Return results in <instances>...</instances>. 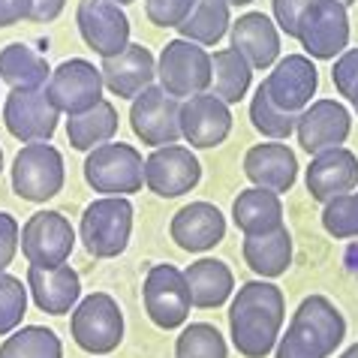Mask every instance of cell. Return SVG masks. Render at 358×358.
Returning <instances> with one entry per match:
<instances>
[{
	"mask_svg": "<svg viewBox=\"0 0 358 358\" xmlns=\"http://www.w3.org/2000/svg\"><path fill=\"white\" fill-rule=\"evenodd\" d=\"M115 133H117V112L108 99L96 103L94 108H87L82 115H73L66 121V138L76 151L91 154L94 148L112 142Z\"/></svg>",
	"mask_w": 358,
	"mask_h": 358,
	"instance_id": "obj_30",
	"label": "cell"
},
{
	"mask_svg": "<svg viewBox=\"0 0 358 358\" xmlns=\"http://www.w3.org/2000/svg\"><path fill=\"white\" fill-rule=\"evenodd\" d=\"M286 304L280 286L250 280L235 292L229 307V334L244 358H268L280 341Z\"/></svg>",
	"mask_w": 358,
	"mask_h": 358,
	"instance_id": "obj_1",
	"label": "cell"
},
{
	"mask_svg": "<svg viewBox=\"0 0 358 358\" xmlns=\"http://www.w3.org/2000/svg\"><path fill=\"white\" fill-rule=\"evenodd\" d=\"M0 358H64V343L52 328L24 325L0 343Z\"/></svg>",
	"mask_w": 358,
	"mask_h": 358,
	"instance_id": "obj_32",
	"label": "cell"
},
{
	"mask_svg": "<svg viewBox=\"0 0 358 358\" xmlns=\"http://www.w3.org/2000/svg\"><path fill=\"white\" fill-rule=\"evenodd\" d=\"M31 18V0H0V27Z\"/></svg>",
	"mask_w": 358,
	"mask_h": 358,
	"instance_id": "obj_42",
	"label": "cell"
},
{
	"mask_svg": "<svg viewBox=\"0 0 358 358\" xmlns=\"http://www.w3.org/2000/svg\"><path fill=\"white\" fill-rule=\"evenodd\" d=\"M27 289H31L34 301L43 313L64 316L76 310L78 295H82V280H78V271L69 262L57 268L31 265L27 268Z\"/></svg>",
	"mask_w": 358,
	"mask_h": 358,
	"instance_id": "obj_21",
	"label": "cell"
},
{
	"mask_svg": "<svg viewBox=\"0 0 358 358\" xmlns=\"http://www.w3.org/2000/svg\"><path fill=\"white\" fill-rule=\"evenodd\" d=\"M99 73H103V82L112 94H117L121 99H136L142 91L151 87L157 76V61L145 45L130 43L121 55L103 57Z\"/></svg>",
	"mask_w": 358,
	"mask_h": 358,
	"instance_id": "obj_19",
	"label": "cell"
},
{
	"mask_svg": "<svg viewBox=\"0 0 358 358\" xmlns=\"http://www.w3.org/2000/svg\"><path fill=\"white\" fill-rule=\"evenodd\" d=\"M142 298H145V313L157 328L163 331H175L187 322L193 307L190 298V286L181 268H175L172 262H160L145 274V286H142Z\"/></svg>",
	"mask_w": 358,
	"mask_h": 358,
	"instance_id": "obj_6",
	"label": "cell"
},
{
	"mask_svg": "<svg viewBox=\"0 0 358 358\" xmlns=\"http://www.w3.org/2000/svg\"><path fill=\"white\" fill-rule=\"evenodd\" d=\"M322 226L334 238H358V193H346L325 202Z\"/></svg>",
	"mask_w": 358,
	"mask_h": 358,
	"instance_id": "obj_36",
	"label": "cell"
},
{
	"mask_svg": "<svg viewBox=\"0 0 358 358\" xmlns=\"http://www.w3.org/2000/svg\"><path fill=\"white\" fill-rule=\"evenodd\" d=\"M187 286H190L193 307L199 310H214L229 301V295L235 289V277L229 271V265L220 259H196L184 268Z\"/></svg>",
	"mask_w": 358,
	"mask_h": 358,
	"instance_id": "obj_25",
	"label": "cell"
},
{
	"mask_svg": "<svg viewBox=\"0 0 358 358\" xmlns=\"http://www.w3.org/2000/svg\"><path fill=\"white\" fill-rule=\"evenodd\" d=\"M0 172H3V151H0Z\"/></svg>",
	"mask_w": 358,
	"mask_h": 358,
	"instance_id": "obj_49",
	"label": "cell"
},
{
	"mask_svg": "<svg viewBox=\"0 0 358 358\" xmlns=\"http://www.w3.org/2000/svg\"><path fill=\"white\" fill-rule=\"evenodd\" d=\"M341 358H358V343H352V346H350V350H346V352H343Z\"/></svg>",
	"mask_w": 358,
	"mask_h": 358,
	"instance_id": "obj_44",
	"label": "cell"
},
{
	"mask_svg": "<svg viewBox=\"0 0 358 358\" xmlns=\"http://www.w3.org/2000/svg\"><path fill=\"white\" fill-rule=\"evenodd\" d=\"M358 187V157L346 148L316 154L307 166V193L316 202H331L337 196H346Z\"/></svg>",
	"mask_w": 358,
	"mask_h": 358,
	"instance_id": "obj_18",
	"label": "cell"
},
{
	"mask_svg": "<svg viewBox=\"0 0 358 358\" xmlns=\"http://www.w3.org/2000/svg\"><path fill=\"white\" fill-rule=\"evenodd\" d=\"M76 232L61 211H36L22 226V253L31 265L57 268L69 259Z\"/></svg>",
	"mask_w": 358,
	"mask_h": 358,
	"instance_id": "obj_11",
	"label": "cell"
},
{
	"mask_svg": "<svg viewBox=\"0 0 358 358\" xmlns=\"http://www.w3.org/2000/svg\"><path fill=\"white\" fill-rule=\"evenodd\" d=\"M298 39L313 61H334L350 45V15L337 0H310L304 9Z\"/></svg>",
	"mask_w": 358,
	"mask_h": 358,
	"instance_id": "obj_8",
	"label": "cell"
},
{
	"mask_svg": "<svg viewBox=\"0 0 358 358\" xmlns=\"http://www.w3.org/2000/svg\"><path fill=\"white\" fill-rule=\"evenodd\" d=\"M18 244H22V229H18L15 217L0 211V271H6L9 262L15 259Z\"/></svg>",
	"mask_w": 358,
	"mask_h": 358,
	"instance_id": "obj_41",
	"label": "cell"
},
{
	"mask_svg": "<svg viewBox=\"0 0 358 358\" xmlns=\"http://www.w3.org/2000/svg\"><path fill=\"white\" fill-rule=\"evenodd\" d=\"M229 6H247V3H253V0H226Z\"/></svg>",
	"mask_w": 358,
	"mask_h": 358,
	"instance_id": "obj_45",
	"label": "cell"
},
{
	"mask_svg": "<svg viewBox=\"0 0 358 358\" xmlns=\"http://www.w3.org/2000/svg\"><path fill=\"white\" fill-rule=\"evenodd\" d=\"M229 6L226 0H196L193 9L187 13V18L181 22V39H190L196 45H217L223 39V34L229 31L232 18H229Z\"/></svg>",
	"mask_w": 358,
	"mask_h": 358,
	"instance_id": "obj_31",
	"label": "cell"
},
{
	"mask_svg": "<svg viewBox=\"0 0 358 358\" xmlns=\"http://www.w3.org/2000/svg\"><path fill=\"white\" fill-rule=\"evenodd\" d=\"M160 87L175 99H190L211 91V55L190 39H172L157 61Z\"/></svg>",
	"mask_w": 358,
	"mask_h": 358,
	"instance_id": "obj_5",
	"label": "cell"
},
{
	"mask_svg": "<svg viewBox=\"0 0 358 358\" xmlns=\"http://www.w3.org/2000/svg\"><path fill=\"white\" fill-rule=\"evenodd\" d=\"M133 232V205L127 196H106L85 208L78 238L94 259H112L121 256L130 244Z\"/></svg>",
	"mask_w": 358,
	"mask_h": 358,
	"instance_id": "obj_2",
	"label": "cell"
},
{
	"mask_svg": "<svg viewBox=\"0 0 358 358\" xmlns=\"http://www.w3.org/2000/svg\"><path fill=\"white\" fill-rule=\"evenodd\" d=\"M232 48H238L253 69H268L280 55V34L265 13H247L232 22Z\"/></svg>",
	"mask_w": 358,
	"mask_h": 358,
	"instance_id": "obj_23",
	"label": "cell"
},
{
	"mask_svg": "<svg viewBox=\"0 0 358 358\" xmlns=\"http://www.w3.org/2000/svg\"><path fill=\"white\" fill-rule=\"evenodd\" d=\"M337 3H341V6H352L355 0H337Z\"/></svg>",
	"mask_w": 358,
	"mask_h": 358,
	"instance_id": "obj_48",
	"label": "cell"
},
{
	"mask_svg": "<svg viewBox=\"0 0 358 358\" xmlns=\"http://www.w3.org/2000/svg\"><path fill=\"white\" fill-rule=\"evenodd\" d=\"M244 175L253 181V187H262V190L280 196L292 190L298 178V160L292 148H286L283 142H262L244 154Z\"/></svg>",
	"mask_w": 358,
	"mask_h": 358,
	"instance_id": "obj_22",
	"label": "cell"
},
{
	"mask_svg": "<svg viewBox=\"0 0 358 358\" xmlns=\"http://www.w3.org/2000/svg\"><path fill=\"white\" fill-rule=\"evenodd\" d=\"M175 358H229V350L214 325L190 322L175 341Z\"/></svg>",
	"mask_w": 358,
	"mask_h": 358,
	"instance_id": "obj_33",
	"label": "cell"
},
{
	"mask_svg": "<svg viewBox=\"0 0 358 358\" xmlns=\"http://www.w3.org/2000/svg\"><path fill=\"white\" fill-rule=\"evenodd\" d=\"M307 6H310V0H271L277 27H280L286 36L298 39V24H301V15Z\"/></svg>",
	"mask_w": 358,
	"mask_h": 358,
	"instance_id": "obj_40",
	"label": "cell"
},
{
	"mask_svg": "<svg viewBox=\"0 0 358 358\" xmlns=\"http://www.w3.org/2000/svg\"><path fill=\"white\" fill-rule=\"evenodd\" d=\"M331 78H334L337 94H343L346 99H350L352 91L358 87V48H346V52L337 57L334 69H331Z\"/></svg>",
	"mask_w": 358,
	"mask_h": 358,
	"instance_id": "obj_39",
	"label": "cell"
},
{
	"mask_svg": "<svg viewBox=\"0 0 358 358\" xmlns=\"http://www.w3.org/2000/svg\"><path fill=\"white\" fill-rule=\"evenodd\" d=\"M133 133L151 148H166L181 138V106L163 87L151 85L133 99L130 108Z\"/></svg>",
	"mask_w": 358,
	"mask_h": 358,
	"instance_id": "obj_12",
	"label": "cell"
},
{
	"mask_svg": "<svg viewBox=\"0 0 358 358\" xmlns=\"http://www.w3.org/2000/svg\"><path fill=\"white\" fill-rule=\"evenodd\" d=\"M172 232L175 244L187 253H205L217 247L226 238V220L220 208L211 202H190L172 217Z\"/></svg>",
	"mask_w": 358,
	"mask_h": 358,
	"instance_id": "obj_20",
	"label": "cell"
},
{
	"mask_svg": "<svg viewBox=\"0 0 358 358\" xmlns=\"http://www.w3.org/2000/svg\"><path fill=\"white\" fill-rule=\"evenodd\" d=\"M202 178V163L184 145H166L145 160V187L163 199L190 193Z\"/></svg>",
	"mask_w": 358,
	"mask_h": 358,
	"instance_id": "obj_15",
	"label": "cell"
},
{
	"mask_svg": "<svg viewBox=\"0 0 358 358\" xmlns=\"http://www.w3.org/2000/svg\"><path fill=\"white\" fill-rule=\"evenodd\" d=\"M103 73L99 66H94L85 57H69V61L57 64L52 69L45 91L52 96V103L57 106V112H66L69 117L82 115L87 108H94L96 103H103Z\"/></svg>",
	"mask_w": 358,
	"mask_h": 358,
	"instance_id": "obj_9",
	"label": "cell"
},
{
	"mask_svg": "<svg viewBox=\"0 0 358 358\" xmlns=\"http://www.w3.org/2000/svg\"><path fill=\"white\" fill-rule=\"evenodd\" d=\"M350 103H352V108H355V115H358V87L352 91V96H350Z\"/></svg>",
	"mask_w": 358,
	"mask_h": 358,
	"instance_id": "obj_46",
	"label": "cell"
},
{
	"mask_svg": "<svg viewBox=\"0 0 358 358\" xmlns=\"http://www.w3.org/2000/svg\"><path fill=\"white\" fill-rule=\"evenodd\" d=\"M250 78L253 66L247 64V57L238 48H220L211 57V94L217 99H223L226 106L241 103L250 91Z\"/></svg>",
	"mask_w": 358,
	"mask_h": 358,
	"instance_id": "obj_29",
	"label": "cell"
},
{
	"mask_svg": "<svg viewBox=\"0 0 358 358\" xmlns=\"http://www.w3.org/2000/svg\"><path fill=\"white\" fill-rule=\"evenodd\" d=\"M289 325L301 328V331L310 337V341L320 346L325 355H331L337 346L343 343V337H346L343 313L337 310V307L328 301L325 295H307L304 301L298 304V310L292 313Z\"/></svg>",
	"mask_w": 358,
	"mask_h": 358,
	"instance_id": "obj_24",
	"label": "cell"
},
{
	"mask_svg": "<svg viewBox=\"0 0 358 358\" xmlns=\"http://www.w3.org/2000/svg\"><path fill=\"white\" fill-rule=\"evenodd\" d=\"M274 358H328V355L301 331V328L289 325L286 334L274 346Z\"/></svg>",
	"mask_w": 358,
	"mask_h": 358,
	"instance_id": "obj_37",
	"label": "cell"
},
{
	"mask_svg": "<svg viewBox=\"0 0 358 358\" xmlns=\"http://www.w3.org/2000/svg\"><path fill=\"white\" fill-rule=\"evenodd\" d=\"M244 262L253 274L262 280H274V277L286 274L292 262V235L289 229L280 226L265 235H244Z\"/></svg>",
	"mask_w": 358,
	"mask_h": 358,
	"instance_id": "obj_26",
	"label": "cell"
},
{
	"mask_svg": "<svg viewBox=\"0 0 358 358\" xmlns=\"http://www.w3.org/2000/svg\"><path fill=\"white\" fill-rule=\"evenodd\" d=\"M298 117H301V115H298ZM298 117L280 112V108H277L271 99H268V94H265L262 85L256 87V94H253V99H250V121H253V127H256V130H259L262 136L274 138V142H283V138H289V136L295 133Z\"/></svg>",
	"mask_w": 358,
	"mask_h": 358,
	"instance_id": "obj_34",
	"label": "cell"
},
{
	"mask_svg": "<svg viewBox=\"0 0 358 358\" xmlns=\"http://www.w3.org/2000/svg\"><path fill=\"white\" fill-rule=\"evenodd\" d=\"M232 130V112L214 94H199L181 103V136L190 148H217Z\"/></svg>",
	"mask_w": 358,
	"mask_h": 358,
	"instance_id": "obj_17",
	"label": "cell"
},
{
	"mask_svg": "<svg viewBox=\"0 0 358 358\" xmlns=\"http://www.w3.org/2000/svg\"><path fill=\"white\" fill-rule=\"evenodd\" d=\"M52 78V66L36 48L24 43H9L0 52V82H6L13 91H36L45 87Z\"/></svg>",
	"mask_w": 358,
	"mask_h": 358,
	"instance_id": "obj_28",
	"label": "cell"
},
{
	"mask_svg": "<svg viewBox=\"0 0 358 358\" xmlns=\"http://www.w3.org/2000/svg\"><path fill=\"white\" fill-rule=\"evenodd\" d=\"M85 181L103 196H133L145 184V160L133 145L106 142L87 154Z\"/></svg>",
	"mask_w": 358,
	"mask_h": 358,
	"instance_id": "obj_4",
	"label": "cell"
},
{
	"mask_svg": "<svg viewBox=\"0 0 358 358\" xmlns=\"http://www.w3.org/2000/svg\"><path fill=\"white\" fill-rule=\"evenodd\" d=\"M350 130H352V115L337 99H316V103H310L295 127L298 142L313 157L331 151V148H343V142L350 138Z\"/></svg>",
	"mask_w": 358,
	"mask_h": 358,
	"instance_id": "obj_16",
	"label": "cell"
},
{
	"mask_svg": "<svg viewBox=\"0 0 358 358\" xmlns=\"http://www.w3.org/2000/svg\"><path fill=\"white\" fill-rule=\"evenodd\" d=\"M232 220L244 235H265L283 226V205L280 196L262 187H250V190L238 193L232 202Z\"/></svg>",
	"mask_w": 358,
	"mask_h": 358,
	"instance_id": "obj_27",
	"label": "cell"
},
{
	"mask_svg": "<svg viewBox=\"0 0 358 358\" xmlns=\"http://www.w3.org/2000/svg\"><path fill=\"white\" fill-rule=\"evenodd\" d=\"M78 34L99 57H115L130 45V18L112 0H82L76 9Z\"/></svg>",
	"mask_w": 358,
	"mask_h": 358,
	"instance_id": "obj_14",
	"label": "cell"
},
{
	"mask_svg": "<svg viewBox=\"0 0 358 358\" xmlns=\"http://www.w3.org/2000/svg\"><path fill=\"white\" fill-rule=\"evenodd\" d=\"M316 85H320V73L310 57L304 55H286L274 64V69L268 73V78L262 82L268 99L286 115H301L310 99L316 94Z\"/></svg>",
	"mask_w": 358,
	"mask_h": 358,
	"instance_id": "obj_13",
	"label": "cell"
},
{
	"mask_svg": "<svg viewBox=\"0 0 358 358\" xmlns=\"http://www.w3.org/2000/svg\"><path fill=\"white\" fill-rule=\"evenodd\" d=\"M69 334L78 350L91 355H108L115 352L124 341V313L117 301L106 292H94L82 298L69 320Z\"/></svg>",
	"mask_w": 358,
	"mask_h": 358,
	"instance_id": "obj_3",
	"label": "cell"
},
{
	"mask_svg": "<svg viewBox=\"0 0 358 358\" xmlns=\"http://www.w3.org/2000/svg\"><path fill=\"white\" fill-rule=\"evenodd\" d=\"M27 313V286L6 271H0V334H13Z\"/></svg>",
	"mask_w": 358,
	"mask_h": 358,
	"instance_id": "obj_35",
	"label": "cell"
},
{
	"mask_svg": "<svg viewBox=\"0 0 358 358\" xmlns=\"http://www.w3.org/2000/svg\"><path fill=\"white\" fill-rule=\"evenodd\" d=\"M112 3H117V6H127V3H133V0H112Z\"/></svg>",
	"mask_w": 358,
	"mask_h": 358,
	"instance_id": "obj_47",
	"label": "cell"
},
{
	"mask_svg": "<svg viewBox=\"0 0 358 358\" xmlns=\"http://www.w3.org/2000/svg\"><path fill=\"white\" fill-rule=\"evenodd\" d=\"M57 106L52 103L45 87L36 91H13L3 103V124L9 136H15L18 142L27 145H43L52 142L57 130Z\"/></svg>",
	"mask_w": 358,
	"mask_h": 358,
	"instance_id": "obj_10",
	"label": "cell"
},
{
	"mask_svg": "<svg viewBox=\"0 0 358 358\" xmlns=\"http://www.w3.org/2000/svg\"><path fill=\"white\" fill-rule=\"evenodd\" d=\"M196 0H145V13L157 27H181Z\"/></svg>",
	"mask_w": 358,
	"mask_h": 358,
	"instance_id": "obj_38",
	"label": "cell"
},
{
	"mask_svg": "<svg viewBox=\"0 0 358 358\" xmlns=\"http://www.w3.org/2000/svg\"><path fill=\"white\" fill-rule=\"evenodd\" d=\"M64 157L48 142L24 145L13 163V190L24 202H48L64 187Z\"/></svg>",
	"mask_w": 358,
	"mask_h": 358,
	"instance_id": "obj_7",
	"label": "cell"
},
{
	"mask_svg": "<svg viewBox=\"0 0 358 358\" xmlns=\"http://www.w3.org/2000/svg\"><path fill=\"white\" fill-rule=\"evenodd\" d=\"M64 3L66 0H31V22H39V24L55 22L61 15Z\"/></svg>",
	"mask_w": 358,
	"mask_h": 358,
	"instance_id": "obj_43",
	"label": "cell"
}]
</instances>
